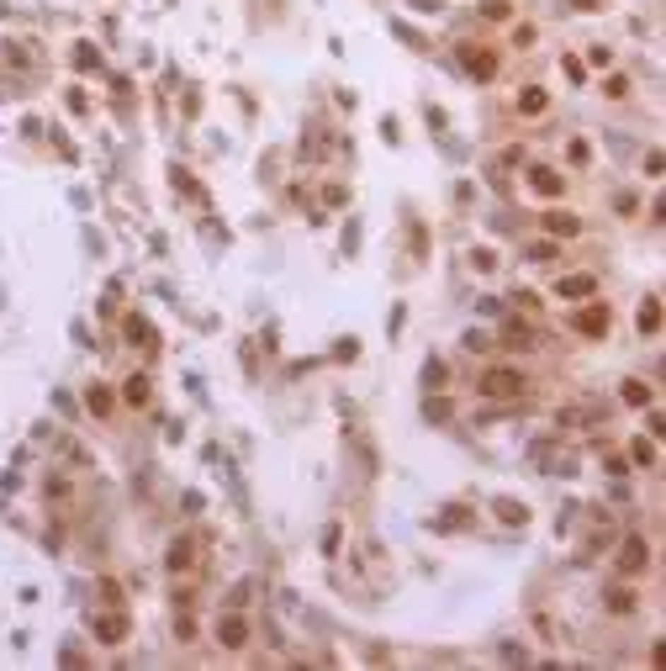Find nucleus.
<instances>
[{
	"label": "nucleus",
	"instance_id": "nucleus-9",
	"mask_svg": "<svg viewBox=\"0 0 666 671\" xmlns=\"http://www.w3.org/2000/svg\"><path fill=\"white\" fill-rule=\"evenodd\" d=\"M545 228L550 233H576V217H561V211H555V217H545Z\"/></svg>",
	"mask_w": 666,
	"mask_h": 671
},
{
	"label": "nucleus",
	"instance_id": "nucleus-12",
	"mask_svg": "<svg viewBox=\"0 0 666 671\" xmlns=\"http://www.w3.org/2000/svg\"><path fill=\"white\" fill-rule=\"evenodd\" d=\"M127 402H148V381H138V375H132V381H127Z\"/></svg>",
	"mask_w": 666,
	"mask_h": 671
},
{
	"label": "nucleus",
	"instance_id": "nucleus-10",
	"mask_svg": "<svg viewBox=\"0 0 666 671\" xmlns=\"http://www.w3.org/2000/svg\"><path fill=\"white\" fill-rule=\"evenodd\" d=\"M656 322H661V307H656V301H645V307H640V328H656Z\"/></svg>",
	"mask_w": 666,
	"mask_h": 671
},
{
	"label": "nucleus",
	"instance_id": "nucleus-5",
	"mask_svg": "<svg viewBox=\"0 0 666 671\" xmlns=\"http://www.w3.org/2000/svg\"><path fill=\"white\" fill-rule=\"evenodd\" d=\"M555 291H561V296H592V275H571V281H561Z\"/></svg>",
	"mask_w": 666,
	"mask_h": 671
},
{
	"label": "nucleus",
	"instance_id": "nucleus-6",
	"mask_svg": "<svg viewBox=\"0 0 666 671\" xmlns=\"http://www.w3.org/2000/svg\"><path fill=\"white\" fill-rule=\"evenodd\" d=\"M95 634H101L106 645H117L122 634H127V619H101V624H95Z\"/></svg>",
	"mask_w": 666,
	"mask_h": 671
},
{
	"label": "nucleus",
	"instance_id": "nucleus-2",
	"mask_svg": "<svg viewBox=\"0 0 666 671\" xmlns=\"http://www.w3.org/2000/svg\"><path fill=\"white\" fill-rule=\"evenodd\" d=\"M217 640L228 645V650H238V645H249V624H243L238 613H228V619L217 624Z\"/></svg>",
	"mask_w": 666,
	"mask_h": 671
},
{
	"label": "nucleus",
	"instance_id": "nucleus-7",
	"mask_svg": "<svg viewBox=\"0 0 666 671\" xmlns=\"http://www.w3.org/2000/svg\"><path fill=\"white\" fill-rule=\"evenodd\" d=\"M465 64H471L481 80H492V74H497V59H486V53H465Z\"/></svg>",
	"mask_w": 666,
	"mask_h": 671
},
{
	"label": "nucleus",
	"instance_id": "nucleus-4",
	"mask_svg": "<svg viewBox=\"0 0 666 671\" xmlns=\"http://www.w3.org/2000/svg\"><path fill=\"white\" fill-rule=\"evenodd\" d=\"M576 328L582 333H608V307H587L582 317H576Z\"/></svg>",
	"mask_w": 666,
	"mask_h": 671
},
{
	"label": "nucleus",
	"instance_id": "nucleus-13",
	"mask_svg": "<svg viewBox=\"0 0 666 671\" xmlns=\"http://www.w3.org/2000/svg\"><path fill=\"white\" fill-rule=\"evenodd\" d=\"M645 397H650V391L640 386V381H629V386H624V402H635V407H640V402H645Z\"/></svg>",
	"mask_w": 666,
	"mask_h": 671
},
{
	"label": "nucleus",
	"instance_id": "nucleus-1",
	"mask_svg": "<svg viewBox=\"0 0 666 671\" xmlns=\"http://www.w3.org/2000/svg\"><path fill=\"white\" fill-rule=\"evenodd\" d=\"M518 386H524V381H518V370H492V375L481 381L486 397H518Z\"/></svg>",
	"mask_w": 666,
	"mask_h": 671
},
{
	"label": "nucleus",
	"instance_id": "nucleus-8",
	"mask_svg": "<svg viewBox=\"0 0 666 671\" xmlns=\"http://www.w3.org/2000/svg\"><path fill=\"white\" fill-rule=\"evenodd\" d=\"M534 191H539V196H555V191H561V180H555V170H534Z\"/></svg>",
	"mask_w": 666,
	"mask_h": 671
},
{
	"label": "nucleus",
	"instance_id": "nucleus-11",
	"mask_svg": "<svg viewBox=\"0 0 666 671\" xmlns=\"http://www.w3.org/2000/svg\"><path fill=\"white\" fill-rule=\"evenodd\" d=\"M170 566H175V571H180V566H191V544H185V539L170 550Z\"/></svg>",
	"mask_w": 666,
	"mask_h": 671
},
{
	"label": "nucleus",
	"instance_id": "nucleus-3",
	"mask_svg": "<svg viewBox=\"0 0 666 671\" xmlns=\"http://www.w3.org/2000/svg\"><path fill=\"white\" fill-rule=\"evenodd\" d=\"M619 566H624V571H640V566H650V544H645V539H629L624 555H619Z\"/></svg>",
	"mask_w": 666,
	"mask_h": 671
}]
</instances>
